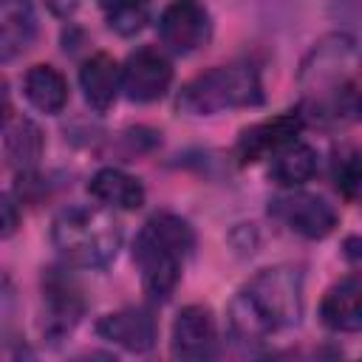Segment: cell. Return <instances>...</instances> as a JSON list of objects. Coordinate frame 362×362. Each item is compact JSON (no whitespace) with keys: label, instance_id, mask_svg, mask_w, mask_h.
I'll return each instance as SVG.
<instances>
[{"label":"cell","instance_id":"cell-2","mask_svg":"<svg viewBox=\"0 0 362 362\" xmlns=\"http://www.w3.org/2000/svg\"><path fill=\"white\" fill-rule=\"evenodd\" d=\"M303 317V277L291 266L257 272L229 303L226 322L238 342H263Z\"/></svg>","mask_w":362,"mask_h":362},{"label":"cell","instance_id":"cell-4","mask_svg":"<svg viewBox=\"0 0 362 362\" xmlns=\"http://www.w3.org/2000/svg\"><path fill=\"white\" fill-rule=\"evenodd\" d=\"M51 240L71 266L102 269L122 246V226L102 209L68 206L54 218Z\"/></svg>","mask_w":362,"mask_h":362},{"label":"cell","instance_id":"cell-12","mask_svg":"<svg viewBox=\"0 0 362 362\" xmlns=\"http://www.w3.org/2000/svg\"><path fill=\"white\" fill-rule=\"evenodd\" d=\"M215 317L206 305H187L173 322V356L178 359H206L215 351Z\"/></svg>","mask_w":362,"mask_h":362},{"label":"cell","instance_id":"cell-18","mask_svg":"<svg viewBox=\"0 0 362 362\" xmlns=\"http://www.w3.org/2000/svg\"><path fill=\"white\" fill-rule=\"evenodd\" d=\"M25 99L42 113H59L68 105V82L54 65H34L25 74Z\"/></svg>","mask_w":362,"mask_h":362},{"label":"cell","instance_id":"cell-10","mask_svg":"<svg viewBox=\"0 0 362 362\" xmlns=\"http://www.w3.org/2000/svg\"><path fill=\"white\" fill-rule=\"evenodd\" d=\"M173 82L170 59L156 48H139L122 65V90L133 102H156Z\"/></svg>","mask_w":362,"mask_h":362},{"label":"cell","instance_id":"cell-11","mask_svg":"<svg viewBox=\"0 0 362 362\" xmlns=\"http://www.w3.org/2000/svg\"><path fill=\"white\" fill-rule=\"evenodd\" d=\"M96 334L113 345H122L133 354H144L156 345V317L144 305H130L113 314H105L96 322Z\"/></svg>","mask_w":362,"mask_h":362},{"label":"cell","instance_id":"cell-13","mask_svg":"<svg viewBox=\"0 0 362 362\" xmlns=\"http://www.w3.org/2000/svg\"><path fill=\"white\" fill-rule=\"evenodd\" d=\"M320 320L325 328L342 334H354L362 328V280L356 274L342 277L325 291L320 303Z\"/></svg>","mask_w":362,"mask_h":362},{"label":"cell","instance_id":"cell-6","mask_svg":"<svg viewBox=\"0 0 362 362\" xmlns=\"http://www.w3.org/2000/svg\"><path fill=\"white\" fill-rule=\"evenodd\" d=\"M269 212L283 223L288 226L291 232L308 238V240H320L325 235L334 232L339 215L337 209L320 198V195H311V192H288V195H280L272 201Z\"/></svg>","mask_w":362,"mask_h":362},{"label":"cell","instance_id":"cell-23","mask_svg":"<svg viewBox=\"0 0 362 362\" xmlns=\"http://www.w3.org/2000/svg\"><path fill=\"white\" fill-rule=\"evenodd\" d=\"M14 116V107H11V90H8V82L0 76V127Z\"/></svg>","mask_w":362,"mask_h":362},{"label":"cell","instance_id":"cell-14","mask_svg":"<svg viewBox=\"0 0 362 362\" xmlns=\"http://www.w3.org/2000/svg\"><path fill=\"white\" fill-rule=\"evenodd\" d=\"M79 85H82L85 102L93 110L105 113L116 102V96L122 90V68H119V62L110 54H102L99 51V54H93V57H88L82 62V68H79Z\"/></svg>","mask_w":362,"mask_h":362},{"label":"cell","instance_id":"cell-19","mask_svg":"<svg viewBox=\"0 0 362 362\" xmlns=\"http://www.w3.org/2000/svg\"><path fill=\"white\" fill-rule=\"evenodd\" d=\"M3 127H6V153H8V158L23 170L34 167L37 158L42 156L40 127L31 119H17V116H11Z\"/></svg>","mask_w":362,"mask_h":362},{"label":"cell","instance_id":"cell-9","mask_svg":"<svg viewBox=\"0 0 362 362\" xmlns=\"http://www.w3.org/2000/svg\"><path fill=\"white\" fill-rule=\"evenodd\" d=\"M42 305H45L42 331L51 339L71 334L85 311V300H82L76 280L65 274L62 269H48L42 274Z\"/></svg>","mask_w":362,"mask_h":362},{"label":"cell","instance_id":"cell-7","mask_svg":"<svg viewBox=\"0 0 362 362\" xmlns=\"http://www.w3.org/2000/svg\"><path fill=\"white\" fill-rule=\"evenodd\" d=\"M212 20L198 0H173L158 17V37L175 54H192L209 42Z\"/></svg>","mask_w":362,"mask_h":362},{"label":"cell","instance_id":"cell-20","mask_svg":"<svg viewBox=\"0 0 362 362\" xmlns=\"http://www.w3.org/2000/svg\"><path fill=\"white\" fill-rule=\"evenodd\" d=\"M99 8L105 23L122 37L141 31L150 20V0H99Z\"/></svg>","mask_w":362,"mask_h":362},{"label":"cell","instance_id":"cell-1","mask_svg":"<svg viewBox=\"0 0 362 362\" xmlns=\"http://www.w3.org/2000/svg\"><path fill=\"white\" fill-rule=\"evenodd\" d=\"M303 122L345 127L359 113V48L351 34L322 37L300 65Z\"/></svg>","mask_w":362,"mask_h":362},{"label":"cell","instance_id":"cell-5","mask_svg":"<svg viewBox=\"0 0 362 362\" xmlns=\"http://www.w3.org/2000/svg\"><path fill=\"white\" fill-rule=\"evenodd\" d=\"M263 102L260 74L249 62L218 65L189 79L178 93V110L189 116H212L232 107H252Z\"/></svg>","mask_w":362,"mask_h":362},{"label":"cell","instance_id":"cell-8","mask_svg":"<svg viewBox=\"0 0 362 362\" xmlns=\"http://www.w3.org/2000/svg\"><path fill=\"white\" fill-rule=\"evenodd\" d=\"M303 116L300 110H286V113H277L272 119H263L252 127H246L240 136H238V144H235V156L240 164H255V161H263V158H272L274 153H280L286 144L297 141L300 130H303Z\"/></svg>","mask_w":362,"mask_h":362},{"label":"cell","instance_id":"cell-16","mask_svg":"<svg viewBox=\"0 0 362 362\" xmlns=\"http://www.w3.org/2000/svg\"><path fill=\"white\" fill-rule=\"evenodd\" d=\"M88 192L110 209H139L144 204V187L136 175L116 170V167H105L99 170L90 181H88Z\"/></svg>","mask_w":362,"mask_h":362},{"label":"cell","instance_id":"cell-15","mask_svg":"<svg viewBox=\"0 0 362 362\" xmlns=\"http://www.w3.org/2000/svg\"><path fill=\"white\" fill-rule=\"evenodd\" d=\"M37 37V14L28 0H0V62L31 48Z\"/></svg>","mask_w":362,"mask_h":362},{"label":"cell","instance_id":"cell-24","mask_svg":"<svg viewBox=\"0 0 362 362\" xmlns=\"http://www.w3.org/2000/svg\"><path fill=\"white\" fill-rule=\"evenodd\" d=\"M57 17H68V14H74L76 11V6H79V0H42Z\"/></svg>","mask_w":362,"mask_h":362},{"label":"cell","instance_id":"cell-21","mask_svg":"<svg viewBox=\"0 0 362 362\" xmlns=\"http://www.w3.org/2000/svg\"><path fill=\"white\" fill-rule=\"evenodd\" d=\"M331 173H334V184H337V189H339L348 201H356V195H359V184H362L359 150H356V147H339V150L334 153Z\"/></svg>","mask_w":362,"mask_h":362},{"label":"cell","instance_id":"cell-17","mask_svg":"<svg viewBox=\"0 0 362 362\" xmlns=\"http://www.w3.org/2000/svg\"><path fill=\"white\" fill-rule=\"evenodd\" d=\"M317 173V150L311 144H303V141H291L286 144L280 153L272 156V167H269V175L274 184L280 187H300L305 184L311 175Z\"/></svg>","mask_w":362,"mask_h":362},{"label":"cell","instance_id":"cell-3","mask_svg":"<svg viewBox=\"0 0 362 362\" xmlns=\"http://www.w3.org/2000/svg\"><path fill=\"white\" fill-rule=\"evenodd\" d=\"M192 246V226L173 212H158L141 226L133 240V260L139 263L141 286L153 300H167L175 291Z\"/></svg>","mask_w":362,"mask_h":362},{"label":"cell","instance_id":"cell-22","mask_svg":"<svg viewBox=\"0 0 362 362\" xmlns=\"http://www.w3.org/2000/svg\"><path fill=\"white\" fill-rule=\"evenodd\" d=\"M20 223V212H17V204L0 192V240L8 238Z\"/></svg>","mask_w":362,"mask_h":362}]
</instances>
